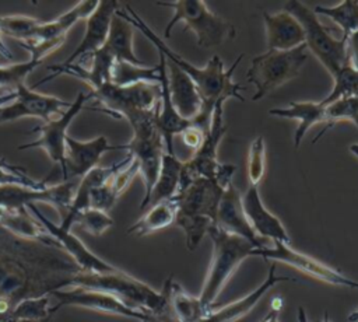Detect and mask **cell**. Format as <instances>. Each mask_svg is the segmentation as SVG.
<instances>
[{"label": "cell", "instance_id": "obj_1", "mask_svg": "<svg viewBox=\"0 0 358 322\" xmlns=\"http://www.w3.org/2000/svg\"><path fill=\"white\" fill-rule=\"evenodd\" d=\"M81 272L57 242L22 238L0 225V322L25 300L71 287Z\"/></svg>", "mask_w": 358, "mask_h": 322}, {"label": "cell", "instance_id": "obj_2", "mask_svg": "<svg viewBox=\"0 0 358 322\" xmlns=\"http://www.w3.org/2000/svg\"><path fill=\"white\" fill-rule=\"evenodd\" d=\"M119 11L133 25V28H137L151 43L155 45L157 50L165 56L166 62L182 70L197 87L203 99V106L197 118L192 120L194 126L207 133L217 104H225L229 98H236L241 102H245V98L241 95V91H243L245 87L234 80V71L245 57V53L238 56L229 69H225L224 62L218 55H214L203 67H197L168 46L162 36H158L130 6H126V10Z\"/></svg>", "mask_w": 358, "mask_h": 322}, {"label": "cell", "instance_id": "obj_3", "mask_svg": "<svg viewBox=\"0 0 358 322\" xmlns=\"http://www.w3.org/2000/svg\"><path fill=\"white\" fill-rule=\"evenodd\" d=\"M207 235L213 242V255L199 298L210 312L232 274L246 258L252 256L256 246L248 239L225 232L215 225L210 228Z\"/></svg>", "mask_w": 358, "mask_h": 322}, {"label": "cell", "instance_id": "obj_4", "mask_svg": "<svg viewBox=\"0 0 358 322\" xmlns=\"http://www.w3.org/2000/svg\"><path fill=\"white\" fill-rule=\"evenodd\" d=\"M71 287H84L108 293L133 309L141 312H161L169 307L166 290L155 291L144 281L117 269L109 273L81 272Z\"/></svg>", "mask_w": 358, "mask_h": 322}, {"label": "cell", "instance_id": "obj_5", "mask_svg": "<svg viewBox=\"0 0 358 322\" xmlns=\"http://www.w3.org/2000/svg\"><path fill=\"white\" fill-rule=\"evenodd\" d=\"M158 6L172 8V18L168 21L164 38H169L172 28L178 22H183V31H192L200 48L220 46L227 41H232L236 35L232 22L213 13L203 0H178L157 1Z\"/></svg>", "mask_w": 358, "mask_h": 322}, {"label": "cell", "instance_id": "obj_6", "mask_svg": "<svg viewBox=\"0 0 358 322\" xmlns=\"http://www.w3.org/2000/svg\"><path fill=\"white\" fill-rule=\"evenodd\" d=\"M225 132L227 126L224 123V102H220L215 105L210 122V129L204 134L201 146L193 153L190 160L183 162L179 190L186 188L197 178L215 179L225 188L232 182L236 167L218 161V146Z\"/></svg>", "mask_w": 358, "mask_h": 322}, {"label": "cell", "instance_id": "obj_7", "mask_svg": "<svg viewBox=\"0 0 358 322\" xmlns=\"http://www.w3.org/2000/svg\"><path fill=\"white\" fill-rule=\"evenodd\" d=\"M159 105V102H158ZM158 105L152 111L138 113L129 119L131 126L133 137L129 143L122 144L123 148L129 150V154L137 161L140 174L144 181V197L145 199L159 174L162 157L166 151L164 137L158 129Z\"/></svg>", "mask_w": 358, "mask_h": 322}, {"label": "cell", "instance_id": "obj_8", "mask_svg": "<svg viewBox=\"0 0 358 322\" xmlns=\"http://www.w3.org/2000/svg\"><path fill=\"white\" fill-rule=\"evenodd\" d=\"M308 59L305 45L291 50H270L260 53L250 60L246 78L256 87L252 101H259L282 84L298 77Z\"/></svg>", "mask_w": 358, "mask_h": 322}, {"label": "cell", "instance_id": "obj_9", "mask_svg": "<svg viewBox=\"0 0 358 322\" xmlns=\"http://www.w3.org/2000/svg\"><path fill=\"white\" fill-rule=\"evenodd\" d=\"M282 10L288 11L299 21L308 52L316 56L331 77L350 62L347 55V38H334L329 32V28L319 21L315 11L306 4L298 0H289Z\"/></svg>", "mask_w": 358, "mask_h": 322}, {"label": "cell", "instance_id": "obj_10", "mask_svg": "<svg viewBox=\"0 0 358 322\" xmlns=\"http://www.w3.org/2000/svg\"><path fill=\"white\" fill-rule=\"evenodd\" d=\"M91 99H96L105 108L106 112L115 118H124L126 120L133 116L152 111L161 97L159 84H134L129 87H119L112 83H106L88 92Z\"/></svg>", "mask_w": 358, "mask_h": 322}, {"label": "cell", "instance_id": "obj_11", "mask_svg": "<svg viewBox=\"0 0 358 322\" xmlns=\"http://www.w3.org/2000/svg\"><path fill=\"white\" fill-rule=\"evenodd\" d=\"M252 256H260L263 259L274 260V262H282L319 281L338 286V287H347V288H358V281L344 276L341 272L322 263L320 260L305 255L299 251L292 249L288 244L282 242H274L273 246H263L259 249H253Z\"/></svg>", "mask_w": 358, "mask_h": 322}, {"label": "cell", "instance_id": "obj_12", "mask_svg": "<svg viewBox=\"0 0 358 322\" xmlns=\"http://www.w3.org/2000/svg\"><path fill=\"white\" fill-rule=\"evenodd\" d=\"M90 95L85 92H80L76 99L70 104L67 109H64L59 118L50 119L41 126L34 127L29 133H39L38 139L25 144L18 146V150L27 148H42L53 164H59L60 171L64 165V148H66V137L67 129L73 119L80 113L81 109L85 108L87 101H90Z\"/></svg>", "mask_w": 358, "mask_h": 322}, {"label": "cell", "instance_id": "obj_13", "mask_svg": "<svg viewBox=\"0 0 358 322\" xmlns=\"http://www.w3.org/2000/svg\"><path fill=\"white\" fill-rule=\"evenodd\" d=\"M77 182H60L53 186H46L43 189H31L20 185H3L0 186V206L6 210H20L27 209L29 204L49 203L55 206L62 217L70 207Z\"/></svg>", "mask_w": 358, "mask_h": 322}, {"label": "cell", "instance_id": "obj_14", "mask_svg": "<svg viewBox=\"0 0 358 322\" xmlns=\"http://www.w3.org/2000/svg\"><path fill=\"white\" fill-rule=\"evenodd\" d=\"M50 297L56 298V304L50 308L52 314H55L63 307H81L101 314L138 319L140 322L147 315V312L133 309L108 293L84 287H67L56 290L50 294Z\"/></svg>", "mask_w": 358, "mask_h": 322}, {"label": "cell", "instance_id": "obj_15", "mask_svg": "<svg viewBox=\"0 0 358 322\" xmlns=\"http://www.w3.org/2000/svg\"><path fill=\"white\" fill-rule=\"evenodd\" d=\"M225 190L215 179L197 178L173 197L178 204V216L208 218L215 224L220 199Z\"/></svg>", "mask_w": 358, "mask_h": 322}, {"label": "cell", "instance_id": "obj_16", "mask_svg": "<svg viewBox=\"0 0 358 322\" xmlns=\"http://www.w3.org/2000/svg\"><path fill=\"white\" fill-rule=\"evenodd\" d=\"M27 209L35 216V218L57 241V244L67 252V255L78 265V267L83 272L109 273V272H116L119 269L112 263H108L106 260L101 259L92 251H90L85 246V244L80 238H77L70 230H66L60 224H55L52 220L45 217L36 204H29Z\"/></svg>", "mask_w": 358, "mask_h": 322}, {"label": "cell", "instance_id": "obj_17", "mask_svg": "<svg viewBox=\"0 0 358 322\" xmlns=\"http://www.w3.org/2000/svg\"><path fill=\"white\" fill-rule=\"evenodd\" d=\"M71 102H67L55 95L41 94L21 84L17 88V98L0 108V123L14 122L21 118L34 116L49 122L52 115H60Z\"/></svg>", "mask_w": 358, "mask_h": 322}, {"label": "cell", "instance_id": "obj_18", "mask_svg": "<svg viewBox=\"0 0 358 322\" xmlns=\"http://www.w3.org/2000/svg\"><path fill=\"white\" fill-rule=\"evenodd\" d=\"M117 148H123V146L109 144L105 136H98L92 140L81 141L67 134L64 148V165L62 168L63 182L73 181L76 178L81 179L91 169L98 167V162L105 153Z\"/></svg>", "mask_w": 358, "mask_h": 322}, {"label": "cell", "instance_id": "obj_19", "mask_svg": "<svg viewBox=\"0 0 358 322\" xmlns=\"http://www.w3.org/2000/svg\"><path fill=\"white\" fill-rule=\"evenodd\" d=\"M119 4L116 0L99 1L95 11L87 18L85 31L81 42L62 64H83L87 57H91L96 50H99L106 42L110 22Z\"/></svg>", "mask_w": 358, "mask_h": 322}, {"label": "cell", "instance_id": "obj_20", "mask_svg": "<svg viewBox=\"0 0 358 322\" xmlns=\"http://www.w3.org/2000/svg\"><path fill=\"white\" fill-rule=\"evenodd\" d=\"M215 227L225 232L248 239L256 246V249L266 246L264 241L260 237H257L253 228L250 227L243 211L242 195L232 182L225 188L220 199L215 217Z\"/></svg>", "mask_w": 358, "mask_h": 322}, {"label": "cell", "instance_id": "obj_21", "mask_svg": "<svg viewBox=\"0 0 358 322\" xmlns=\"http://www.w3.org/2000/svg\"><path fill=\"white\" fill-rule=\"evenodd\" d=\"M242 206L245 216L262 239H271L273 242H291L289 235L277 216H274L264 204L259 193V186L249 185L245 193L242 195Z\"/></svg>", "mask_w": 358, "mask_h": 322}, {"label": "cell", "instance_id": "obj_22", "mask_svg": "<svg viewBox=\"0 0 358 322\" xmlns=\"http://www.w3.org/2000/svg\"><path fill=\"white\" fill-rule=\"evenodd\" d=\"M158 67H159V88H161V97H159V105H158V129L164 137L165 148L168 154H175L173 151V136L180 134L183 130H186L192 122L183 119L178 111L175 109L169 87H168V71H166V59L162 53L158 52Z\"/></svg>", "mask_w": 358, "mask_h": 322}, {"label": "cell", "instance_id": "obj_23", "mask_svg": "<svg viewBox=\"0 0 358 322\" xmlns=\"http://www.w3.org/2000/svg\"><path fill=\"white\" fill-rule=\"evenodd\" d=\"M282 281H295V279L289 276L277 274L275 263H273L268 269L267 277L260 286H257L253 291L248 293L246 295L236 301H232L218 309H211L201 322H236L238 319L243 318L248 312H250L270 288Z\"/></svg>", "mask_w": 358, "mask_h": 322}, {"label": "cell", "instance_id": "obj_24", "mask_svg": "<svg viewBox=\"0 0 358 322\" xmlns=\"http://www.w3.org/2000/svg\"><path fill=\"white\" fill-rule=\"evenodd\" d=\"M267 48L270 50H291L305 45V35L299 21L288 11L263 13Z\"/></svg>", "mask_w": 358, "mask_h": 322}, {"label": "cell", "instance_id": "obj_25", "mask_svg": "<svg viewBox=\"0 0 358 322\" xmlns=\"http://www.w3.org/2000/svg\"><path fill=\"white\" fill-rule=\"evenodd\" d=\"M166 71L172 104L183 119L192 122L197 118L203 106V99L197 87L182 70L169 62H166Z\"/></svg>", "mask_w": 358, "mask_h": 322}, {"label": "cell", "instance_id": "obj_26", "mask_svg": "<svg viewBox=\"0 0 358 322\" xmlns=\"http://www.w3.org/2000/svg\"><path fill=\"white\" fill-rule=\"evenodd\" d=\"M130 160V154L126 155L124 160H122L120 162H116L110 167H95L94 169H91L85 176H83L77 185V189H76V193H74V197H73V202L70 204V207L67 209L66 214L62 217V223L60 225L66 230H70L71 225H73V218L74 216L90 207V196H91V192L103 185L106 181H109V178L117 171L120 169L123 165H126Z\"/></svg>", "mask_w": 358, "mask_h": 322}, {"label": "cell", "instance_id": "obj_27", "mask_svg": "<svg viewBox=\"0 0 358 322\" xmlns=\"http://www.w3.org/2000/svg\"><path fill=\"white\" fill-rule=\"evenodd\" d=\"M183 162L185 161L179 160L176 154H164L158 178L150 195L141 200L140 210H145L147 207L154 206L162 200L173 199L178 195Z\"/></svg>", "mask_w": 358, "mask_h": 322}, {"label": "cell", "instance_id": "obj_28", "mask_svg": "<svg viewBox=\"0 0 358 322\" xmlns=\"http://www.w3.org/2000/svg\"><path fill=\"white\" fill-rule=\"evenodd\" d=\"M324 109H326V105L322 101L320 102L291 101L288 108H273L268 111V113L271 116L292 119V120L299 122L295 129V133H294V147L298 148L301 146L305 134L308 133V130L312 126L326 122Z\"/></svg>", "mask_w": 358, "mask_h": 322}, {"label": "cell", "instance_id": "obj_29", "mask_svg": "<svg viewBox=\"0 0 358 322\" xmlns=\"http://www.w3.org/2000/svg\"><path fill=\"white\" fill-rule=\"evenodd\" d=\"M102 49L115 62H127L133 64H145L140 60L133 49V25L120 14L119 8L115 13L110 29Z\"/></svg>", "mask_w": 358, "mask_h": 322}, {"label": "cell", "instance_id": "obj_30", "mask_svg": "<svg viewBox=\"0 0 358 322\" xmlns=\"http://www.w3.org/2000/svg\"><path fill=\"white\" fill-rule=\"evenodd\" d=\"M164 288L168 294L171 311L178 322H201L208 315V311L203 307L200 298L190 295L172 277L165 280Z\"/></svg>", "mask_w": 358, "mask_h": 322}, {"label": "cell", "instance_id": "obj_31", "mask_svg": "<svg viewBox=\"0 0 358 322\" xmlns=\"http://www.w3.org/2000/svg\"><path fill=\"white\" fill-rule=\"evenodd\" d=\"M98 3L99 1H96V0L78 1L67 13L59 15L57 18H55L52 21H42L34 41H50V39H60V38L66 39L69 29L78 20H83V18L87 20L95 11Z\"/></svg>", "mask_w": 358, "mask_h": 322}, {"label": "cell", "instance_id": "obj_32", "mask_svg": "<svg viewBox=\"0 0 358 322\" xmlns=\"http://www.w3.org/2000/svg\"><path fill=\"white\" fill-rule=\"evenodd\" d=\"M178 213V204L175 199L162 200L154 206H150L148 210L129 227L127 234L137 237H145L159 230H164L175 223Z\"/></svg>", "mask_w": 358, "mask_h": 322}, {"label": "cell", "instance_id": "obj_33", "mask_svg": "<svg viewBox=\"0 0 358 322\" xmlns=\"http://www.w3.org/2000/svg\"><path fill=\"white\" fill-rule=\"evenodd\" d=\"M159 67L147 64H133L127 62H115L110 73V83L119 87H129L134 84L148 83L158 84Z\"/></svg>", "mask_w": 358, "mask_h": 322}, {"label": "cell", "instance_id": "obj_34", "mask_svg": "<svg viewBox=\"0 0 358 322\" xmlns=\"http://www.w3.org/2000/svg\"><path fill=\"white\" fill-rule=\"evenodd\" d=\"M313 11L333 20L345 38L358 32V0H344L333 7L317 6Z\"/></svg>", "mask_w": 358, "mask_h": 322}, {"label": "cell", "instance_id": "obj_35", "mask_svg": "<svg viewBox=\"0 0 358 322\" xmlns=\"http://www.w3.org/2000/svg\"><path fill=\"white\" fill-rule=\"evenodd\" d=\"M42 24L41 20L13 14V15H0V34L6 36H11L21 42H32L36 36L38 28Z\"/></svg>", "mask_w": 358, "mask_h": 322}, {"label": "cell", "instance_id": "obj_36", "mask_svg": "<svg viewBox=\"0 0 358 322\" xmlns=\"http://www.w3.org/2000/svg\"><path fill=\"white\" fill-rule=\"evenodd\" d=\"M324 115H326L324 127L322 129V132L316 134V137L313 139V143H316L329 129H331L336 123L341 120L351 122L358 127V95L341 98L327 104L324 109Z\"/></svg>", "mask_w": 358, "mask_h": 322}, {"label": "cell", "instance_id": "obj_37", "mask_svg": "<svg viewBox=\"0 0 358 322\" xmlns=\"http://www.w3.org/2000/svg\"><path fill=\"white\" fill-rule=\"evenodd\" d=\"M334 85L333 90L329 92V95L322 99L324 105L348 97H357L358 95V70L348 62L344 64L334 76Z\"/></svg>", "mask_w": 358, "mask_h": 322}, {"label": "cell", "instance_id": "obj_38", "mask_svg": "<svg viewBox=\"0 0 358 322\" xmlns=\"http://www.w3.org/2000/svg\"><path fill=\"white\" fill-rule=\"evenodd\" d=\"M42 62L29 57L25 62L0 66V88L17 91L21 84H25V78L32 70H35Z\"/></svg>", "mask_w": 358, "mask_h": 322}, {"label": "cell", "instance_id": "obj_39", "mask_svg": "<svg viewBox=\"0 0 358 322\" xmlns=\"http://www.w3.org/2000/svg\"><path fill=\"white\" fill-rule=\"evenodd\" d=\"M246 171L249 185L259 186L266 172V146L262 136L255 137L249 146Z\"/></svg>", "mask_w": 358, "mask_h": 322}, {"label": "cell", "instance_id": "obj_40", "mask_svg": "<svg viewBox=\"0 0 358 322\" xmlns=\"http://www.w3.org/2000/svg\"><path fill=\"white\" fill-rule=\"evenodd\" d=\"M73 224H78L85 232L99 237L113 225V218L105 211L87 207L74 216Z\"/></svg>", "mask_w": 358, "mask_h": 322}, {"label": "cell", "instance_id": "obj_41", "mask_svg": "<svg viewBox=\"0 0 358 322\" xmlns=\"http://www.w3.org/2000/svg\"><path fill=\"white\" fill-rule=\"evenodd\" d=\"M3 185H20L31 189L46 188L45 181H35L29 178L22 168L8 162H0V186Z\"/></svg>", "mask_w": 358, "mask_h": 322}, {"label": "cell", "instance_id": "obj_42", "mask_svg": "<svg viewBox=\"0 0 358 322\" xmlns=\"http://www.w3.org/2000/svg\"><path fill=\"white\" fill-rule=\"evenodd\" d=\"M110 179V178H109ZM117 196L110 185V181H106L103 185L95 188L92 192H91V196H90V207L92 209H96V210H101V211H105L108 213L113 206L115 203L117 202Z\"/></svg>", "mask_w": 358, "mask_h": 322}, {"label": "cell", "instance_id": "obj_43", "mask_svg": "<svg viewBox=\"0 0 358 322\" xmlns=\"http://www.w3.org/2000/svg\"><path fill=\"white\" fill-rule=\"evenodd\" d=\"M204 134H206V133H204L200 127L194 126L193 123H192L186 130H183V132L180 133L183 143H185L189 148H192L193 151H196V150L201 146L203 139H204Z\"/></svg>", "mask_w": 358, "mask_h": 322}, {"label": "cell", "instance_id": "obj_44", "mask_svg": "<svg viewBox=\"0 0 358 322\" xmlns=\"http://www.w3.org/2000/svg\"><path fill=\"white\" fill-rule=\"evenodd\" d=\"M347 55L350 63L358 70V32L347 36Z\"/></svg>", "mask_w": 358, "mask_h": 322}, {"label": "cell", "instance_id": "obj_45", "mask_svg": "<svg viewBox=\"0 0 358 322\" xmlns=\"http://www.w3.org/2000/svg\"><path fill=\"white\" fill-rule=\"evenodd\" d=\"M141 322H178L171 311V307L165 308L161 312H147L145 318Z\"/></svg>", "mask_w": 358, "mask_h": 322}, {"label": "cell", "instance_id": "obj_46", "mask_svg": "<svg viewBox=\"0 0 358 322\" xmlns=\"http://www.w3.org/2000/svg\"><path fill=\"white\" fill-rule=\"evenodd\" d=\"M278 314H280V307L273 305L270 312L260 322H278Z\"/></svg>", "mask_w": 358, "mask_h": 322}, {"label": "cell", "instance_id": "obj_47", "mask_svg": "<svg viewBox=\"0 0 358 322\" xmlns=\"http://www.w3.org/2000/svg\"><path fill=\"white\" fill-rule=\"evenodd\" d=\"M15 98H17V91H11V92L7 91V92L1 94L0 95V108L7 105V104H10V102H13Z\"/></svg>", "mask_w": 358, "mask_h": 322}, {"label": "cell", "instance_id": "obj_48", "mask_svg": "<svg viewBox=\"0 0 358 322\" xmlns=\"http://www.w3.org/2000/svg\"><path fill=\"white\" fill-rule=\"evenodd\" d=\"M0 55L4 56L6 59H13V52L6 46V43L3 42L1 34H0Z\"/></svg>", "mask_w": 358, "mask_h": 322}, {"label": "cell", "instance_id": "obj_49", "mask_svg": "<svg viewBox=\"0 0 358 322\" xmlns=\"http://www.w3.org/2000/svg\"><path fill=\"white\" fill-rule=\"evenodd\" d=\"M298 321L299 322H308V318H306V314H305V309L302 307L298 308Z\"/></svg>", "mask_w": 358, "mask_h": 322}, {"label": "cell", "instance_id": "obj_50", "mask_svg": "<svg viewBox=\"0 0 358 322\" xmlns=\"http://www.w3.org/2000/svg\"><path fill=\"white\" fill-rule=\"evenodd\" d=\"M348 322H358V309L352 311L350 315H348Z\"/></svg>", "mask_w": 358, "mask_h": 322}, {"label": "cell", "instance_id": "obj_51", "mask_svg": "<svg viewBox=\"0 0 358 322\" xmlns=\"http://www.w3.org/2000/svg\"><path fill=\"white\" fill-rule=\"evenodd\" d=\"M350 153H352L355 157H358V143H354V144H350L348 147Z\"/></svg>", "mask_w": 358, "mask_h": 322}, {"label": "cell", "instance_id": "obj_52", "mask_svg": "<svg viewBox=\"0 0 358 322\" xmlns=\"http://www.w3.org/2000/svg\"><path fill=\"white\" fill-rule=\"evenodd\" d=\"M322 322H330V319H329V314H327V312H324V316H323Z\"/></svg>", "mask_w": 358, "mask_h": 322}, {"label": "cell", "instance_id": "obj_53", "mask_svg": "<svg viewBox=\"0 0 358 322\" xmlns=\"http://www.w3.org/2000/svg\"><path fill=\"white\" fill-rule=\"evenodd\" d=\"M0 162H7L6 160H3V158H0Z\"/></svg>", "mask_w": 358, "mask_h": 322}]
</instances>
